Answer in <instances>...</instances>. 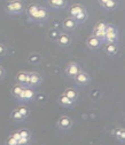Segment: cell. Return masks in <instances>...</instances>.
Returning a JSON list of instances; mask_svg holds the SVG:
<instances>
[{
	"instance_id": "e0dca14e",
	"label": "cell",
	"mask_w": 125,
	"mask_h": 145,
	"mask_svg": "<svg viewBox=\"0 0 125 145\" xmlns=\"http://www.w3.org/2000/svg\"><path fill=\"white\" fill-rule=\"evenodd\" d=\"M26 78H28V72L26 71H20L15 76L16 84H20L22 86H26Z\"/></svg>"
},
{
	"instance_id": "ac0fdd59",
	"label": "cell",
	"mask_w": 125,
	"mask_h": 145,
	"mask_svg": "<svg viewBox=\"0 0 125 145\" xmlns=\"http://www.w3.org/2000/svg\"><path fill=\"white\" fill-rule=\"evenodd\" d=\"M24 87H25V86H22V85H20V84H15V85L12 87V89H11L12 95H13L16 99H20V97H21V95H22V91H23Z\"/></svg>"
},
{
	"instance_id": "6da1fadb",
	"label": "cell",
	"mask_w": 125,
	"mask_h": 145,
	"mask_svg": "<svg viewBox=\"0 0 125 145\" xmlns=\"http://www.w3.org/2000/svg\"><path fill=\"white\" fill-rule=\"evenodd\" d=\"M25 10V4L23 0H11L5 5V12L9 15H19Z\"/></svg>"
},
{
	"instance_id": "d6986e66",
	"label": "cell",
	"mask_w": 125,
	"mask_h": 145,
	"mask_svg": "<svg viewBox=\"0 0 125 145\" xmlns=\"http://www.w3.org/2000/svg\"><path fill=\"white\" fill-rule=\"evenodd\" d=\"M39 6H40V5H38V4H34V3H33V4H30V5L25 8V10H24V12L26 13L28 21H29V20H30V18H31L36 13H37V10H38Z\"/></svg>"
},
{
	"instance_id": "4316f807",
	"label": "cell",
	"mask_w": 125,
	"mask_h": 145,
	"mask_svg": "<svg viewBox=\"0 0 125 145\" xmlns=\"http://www.w3.org/2000/svg\"><path fill=\"white\" fill-rule=\"evenodd\" d=\"M92 35L94 37L101 39L102 41H104V31H100V30H97V29H93V32H92Z\"/></svg>"
},
{
	"instance_id": "3957f363",
	"label": "cell",
	"mask_w": 125,
	"mask_h": 145,
	"mask_svg": "<svg viewBox=\"0 0 125 145\" xmlns=\"http://www.w3.org/2000/svg\"><path fill=\"white\" fill-rule=\"evenodd\" d=\"M48 10L44 7V6H39L37 13L29 20V22H32V23H44L48 20Z\"/></svg>"
},
{
	"instance_id": "4dcf8cb0",
	"label": "cell",
	"mask_w": 125,
	"mask_h": 145,
	"mask_svg": "<svg viewBox=\"0 0 125 145\" xmlns=\"http://www.w3.org/2000/svg\"><path fill=\"white\" fill-rule=\"evenodd\" d=\"M5 74H6V71H5V69L0 65V80H1L4 77H5Z\"/></svg>"
},
{
	"instance_id": "7402d4cb",
	"label": "cell",
	"mask_w": 125,
	"mask_h": 145,
	"mask_svg": "<svg viewBox=\"0 0 125 145\" xmlns=\"http://www.w3.org/2000/svg\"><path fill=\"white\" fill-rule=\"evenodd\" d=\"M117 7H118V1L117 0H109L106 5L102 6V8L104 10H107V12H114V10L117 9Z\"/></svg>"
},
{
	"instance_id": "52a82bcc",
	"label": "cell",
	"mask_w": 125,
	"mask_h": 145,
	"mask_svg": "<svg viewBox=\"0 0 125 145\" xmlns=\"http://www.w3.org/2000/svg\"><path fill=\"white\" fill-rule=\"evenodd\" d=\"M65 74L68 76V77H70V78H75L79 72L81 71V69H80V66H79V64L78 63H76V62H70V63H68V65H67V67H65Z\"/></svg>"
},
{
	"instance_id": "ffe728a7",
	"label": "cell",
	"mask_w": 125,
	"mask_h": 145,
	"mask_svg": "<svg viewBox=\"0 0 125 145\" xmlns=\"http://www.w3.org/2000/svg\"><path fill=\"white\" fill-rule=\"evenodd\" d=\"M75 21H76V23L77 24H80V23H85L86 21H87V18H89V13H87V10L86 9H84L83 12H80L79 14H77L75 17H72Z\"/></svg>"
},
{
	"instance_id": "8fae6325",
	"label": "cell",
	"mask_w": 125,
	"mask_h": 145,
	"mask_svg": "<svg viewBox=\"0 0 125 145\" xmlns=\"http://www.w3.org/2000/svg\"><path fill=\"white\" fill-rule=\"evenodd\" d=\"M103 49H104V53L107 55H109V56H115L119 52L117 42H107V45L103 47Z\"/></svg>"
},
{
	"instance_id": "d4e9b609",
	"label": "cell",
	"mask_w": 125,
	"mask_h": 145,
	"mask_svg": "<svg viewBox=\"0 0 125 145\" xmlns=\"http://www.w3.org/2000/svg\"><path fill=\"white\" fill-rule=\"evenodd\" d=\"M19 133H20L21 138H28V139H31V138H32L31 131H29L28 129H20Z\"/></svg>"
},
{
	"instance_id": "9c48e42d",
	"label": "cell",
	"mask_w": 125,
	"mask_h": 145,
	"mask_svg": "<svg viewBox=\"0 0 125 145\" xmlns=\"http://www.w3.org/2000/svg\"><path fill=\"white\" fill-rule=\"evenodd\" d=\"M55 41L60 47H69L72 42V39L68 33H60Z\"/></svg>"
},
{
	"instance_id": "2e32d148",
	"label": "cell",
	"mask_w": 125,
	"mask_h": 145,
	"mask_svg": "<svg viewBox=\"0 0 125 145\" xmlns=\"http://www.w3.org/2000/svg\"><path fill=\"white\" fill-rule=\"evenodd\" d=\"M84 9H86V8L83 6V5H80V4H75V5L70 6L68 13H69V16H70V17H75L77 14H79L80 12H83Z\"/></svg>"
},
{
	"instance_id": "44dd1931",
	"label": "cell",
	"mask_w": 125,
	"mask_h": 145,
	"mask_svg": "<svg viewBox=\"0 0 125 145\" xmlns=\"http://www.w3.org/2000/svg\"><path fill=\"white\" fill-rule=\"evenodd\" d=\"M63 94H64L68 98H70L71 101H73V102H76L77 98H78V91H77L76 89H73V88H67V89L63 91Z\"/></svg>"
},
{
	"instance_id": "8992f818",
	"label": "cell",
	"mask_w": 125,
	"mask_h": 145,
	"mask_svg": "<svg viewBox=\"0 0 125 145\" xmlns=\"http://www.w3.org/2000/svg\"><path fill=\"white\" fill-rule=\"evenodd\" d=\"M58 128L61 130H69L73 126V120L68 116H62L58 120Z\"/></svg>"
},
{
	"instance_id": "f546056e",
	"label": "cell",
	"mask_w": 125,
	"mask_h": 145,
	"mask_svg": "<svg viewBox=\"0 0 125 145\" xmlns=\"http://www.w3.org/2000/svg\"><path fill=\"white\" fill-rule=\"evenodd\" d=\"M6 53H7V48H6V46H5L4 44L0 42V57L5 56V55H6Z\"/></svg>"
},
{
	"instance_id": "277c9868",
	"label": "cell",
	"mask_w": 125,
	"mask_h": 145,
	"mask_svg": "<svg viewBox=\"0 0 125 145\" xmlns=\"http://www.w3.org/2000/svg\"><path fill=\"white\" fill-rule=\"evenodd\" d=\"M118 30L114 24H108L104 30V41L106 42H117Z\"/></svg>"
},
{
	"instance_id": "cb8c5ba5",
	"label": "cell",
	"mask_w": 125,
	"mask_h": 145,
	"mask_svg": "<svg viewBox=\"0 0 125 145\" xmlns=\"http://www.w3.org/2000/svg\"><path fill=\"white\" fill-rule=\"evenodd\" d=\"M28 62L30 64H33V65H37L41 62V56L38 54V53H32L28 56Z\"/></svg>"
},
{
	"instance_id": "7a4b0ae2",
	"label": "cell",
	"mask_w": 125,
	"mask_h": 145,
	"mask_svg": "<svg viewBox=\"0 0 125 145\" xmlns=\"http://www.w3.org/2000/svg\"><path fill=\"white\" fill-rule=\"evenodd\" d=\"M43 82V77L40 73L36 71H31L28 72V78H26V87L30 88H34V87H39Z\"/></svg>"
},
{
	"instance_id": "4fadbf2b",
	"label": "cell",
	"mask_w": 125,
	"mask_h": 145,
	"mask_svg": "<svg viewBox=\"0 0 125 145\" xmlns=\"http://www.w3.org/2000/svg\"><path fill=\"white\" fill-rule=\"evenodd\" d=\"M62 26L65 31H75L77 27V23L72 17H67L62 21Z\"/></svg>"
},
{
	"instance_id": "7c38bea8",
	"label": "cell",
	"mask_w": 125,
	"mask_h": 145,
	"mask_svg": "<svg viewBox=\"0 0 125 145\" xmlns=\"http://www.w3.org/2000/svg\"><path fill=\"white\" fill-rule=\"evenodd\" d=\"M111 135L115 139H117L122 143H125V128H123V127L114 128L111 130Z\"/></svg>"
},
{
	"instance_id": "f1b7e54d",
	"label": "cell",
	"mask_w": 125,
	"mask_h": 145,
	"mask_svg": "<svg viewBox=\"0 0 125 145\" xmlns=\"http://www.w3.org/2000/svg\"><path fill=\"white\" fill-rule=\"evenodd\" d=\"M5 144L6 145H19V140L15 139V138H13V137H11V136H8V138L6 139Z\"/></svg>"
},
{
	"instance_id": "484cf974",
	"label": "cell",
	"mask_w": 125,
	"mask_h": 145,
	"mask_svg": "<svg viewBox=\"0 0 125 145\" xmlns=\"http://www.w3.org/2000/svg\"><path fill=\"white\" fill-rule=\"evenodd\" d=\"M17 111L26 119L28 117H29V114H30V111H29V108L26 107V106H19L17 107Z\"/></svg>"
},
{
	"instance_id": "5bb4252c",
	"label": "cell",
	"mask_w": 125,
	"mask_h": 145,
	"mask_svg": "<svg viewBox=\"0 0 125 145\" xmlns=\"http://www.w3.org/2000/svg\"><path fill=\"white\" fill-rule=\"evenodd\" d=\"M58 103H59L61 106H63V107H72V106L76 104V102H73V101H71L70 98H68L64 94H61V95L58 97Z\"/></svg>"
},
{
	"instance_id": "9a60e30c",
	"label": "cell",
	"mask_w": 125,
	"mask_h": 145,
	"mask_svg": "<svg viewBox=\"0 0 125 145\" xmlns=\"http://www.w3.org/2000/svg\"><path fill=\"white\" fill-rule=\"evenodd\" d=\"M48 5L54 9H64L68 5L67 0H48Z\"/></svg>"
},
{
	"instance_id": "1f68e13d",
	"label": "cell",
	"mask_w": 125,
	"mask_h": 145,
	"mask_svg": "<svg viewBox=\"0 0 125 145\" xmlns=\"http://www.w3.org/2000/svg\"><path fill=\"white\" fill-rule=\"evenodd\" d=\"M108 1H109V0H98V3L100 4V6H101V7H102L103 5H106Z\"/></svg>"
},
{
	"instance_id": "5b68a950",
	"label": "cell",
	"mask_w": 125,
	"mask_h": 145,
	"mask_svg": "<svg viewBox=\"0 0 125 145\" xmlns=\"http://www.w3.org/2000/svg\"><path fill=\"white\" fill-rule=\"evenodd\" d=\"M73 80H75L76 85H78L80 87H86L92 82L91 77L89 76V73H86L85 71H80L79 73L73 78Z\"/></svg>"
},
{
	"instance_id": "30bf717a",
	"label": "cell",
	"mask_w": 125,
	"mask_h": 145,
	"mask_svg": "<svg viewBox=\"0 0 125 145\" xmlns=\"http://www.w3.org/2000/svg\"><path fill=\"white\" fill-rule=\"evenodd\" d=\"M102 42H103V41H102L101 39L94 37V35H91V37L87 38V40H86V46H87V48L91 49V50H97V49H99V48L101 47Z\"/></svg>"
},
{
	"instance_id": "603a6c76",
	"label": "cell",
	"mask_w": 125,
	"mask_h": 145,
	"mask_svg": "<svg viewBox=\"0 0 125 145\" xmlns=\"http://www.w3.org/2000/svg\"><path fill=\"white\" fill-rule=\"evenodd\" d=\"M11 119L15 122H23L25 120V118L17 111V108H14V110L11 112Z\"/></svg>"
},
{
	"instance_id": "ba28073f",
	"label": "cell",
	"mask_w": 125,
	"mask_h": 145,
	"mask_svg": "<svg viewBox=\"0 0 125 145\" xmlns=\"http://www.w3.org/2000/svg\"><path fill=\"white\" fill-rule=\"evenodd\" d=\"M34 97H36V94H34L33 89L25 86L19 101H20V102H32V101L34 99Z\"/></svg>"
},
{
	"instance_id": "83f0119b",
	"label": "cell",
	"mask_w": 125,
	"mask_h": 145,
	"mask_svg": "<svg viewBox=\"0 0 125 145\" xmlns=\"http://www.w3.org/2000/svg\"><path fill=\"white\" fill-rule=\"evenodd\" d=\"M107 25H108V23H106V22H103V21H99V22L94 25V29L100 30V31H104L106 27H107Z\"/></svg>"
}]
</instances>
